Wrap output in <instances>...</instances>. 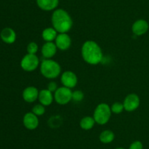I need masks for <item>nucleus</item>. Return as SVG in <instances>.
<instances>
[{
	"label": "nucleus",
	"mask_w": 149,
	"mask_h": 149,
	"mask_svg": "<svg viewBox=\"0 0 149 149\" xmlns=\"http://www.w3.org/2000/svg\"><path fill=\"white\" fill-rule=\"evenodd\" d=\"M39 91L37 88L34 86H29L23 91V98L26 102L32 103L35 102L39 97Z\"/></svg>",
	"instance_id": "obj_12"
},
{
	"label": "nucleus",
	"mask_w": 149,
	"mask_h": 149,
	"mask_svg": "<svg viewBox=\"0 0 149 149\" xmlns=\"http://www.w3.org/2000/svg\"><path fill=\"white\" fill-rule=\"evenodd\" d=\"M111 112H113V113L119 114L123 112V110H125V108H124L123 103L116 102L113 103V105L111 107Z\"/></svg>",
	"instance_id": "obj_20"
},
{
	"label": "nucleus",
	"mask_w": 149,
	"mask_h": 149,
	"mask_svg": "<svg viewBox=\"0 0 149 149\" xmlns=\"http://www.w3.org/2000/svg\"><path fill=\"white\" fill-rule=\"evenodd\" d=\"M23 123L26 129L29 130H33L37 128L39 121L37 115L32 112H30L25 114L23 118Z\"/></svg>",
	"instance_id": "obj_10"
},
{
	"label": "nucleus",
	"mask_w": 149,
	"mask_h": 149,
	"mask_svg": "<svg viewBox=\"0 0 149 149\" xmlns=\"http://www.w3.org/2000/svg\"><path fill=\"white\" fill-rule=\"evenodd\" d=\"M52 27L58 33H67L73 26V20L66 10L56 9L52 13L51 18Z\"/></svg>",
	"instance_id": "obj_2"
},
{
	"label": "nucleus",
	"mask_w": 149,
	"mask_h": 149,
	"mask_svg": "<svg viewBox=\"0 0 149 149\" xmlns=\"http://www.w3.org/2000/svg\"><path fill=\"white\" fill-rule=\"evenodd\" d=\"M115 138V134L111 130H104L102 131L99 136V140L102 143L109 144L112 143Z\"/></svg>",
	"instance_id": "obj_18"
},
{
	"label": "nucleus",
	"mask_w": 149,
	"mask_h": 149,
	"mask_svg": "<svg viewBox=\"0 0 149 149\" xmlns=\"http://www.w3.org/2000/svg\"><path fill=\"white\" fill-rule=\"evenodd\" d=\"M57 48L56 45L53 42H46L42 47V54L44 58H51L56 54Z\"/></svg>",
	"instance_id": "obj_13"
},
{
	"label": "nucleus",
	"mask_w": 149,
	"mask_h": 149,
	"mask_svg": "<svg viewBox=\"0 0 149 149\" xmlns=\"http://www.w3.org/2000/svg\"><path fill=\"white\" fill-rule=\"evenodd\" d=\"M149 24L148 22L143 19L137 20L132 26V31L136 36H142L148 32Z\"/></svg>",
	"instance_id": "obj_11"
},
{
	"label": "nucleus",
	"mask_w": 149,
	"mask_h": 149,
	"mask_svg": "<svg viewBox=\"0 0 149 149\" xmlns=\"http://www.w3.org/2000/svg\"><path fill=\"white\" fill-rule=\"evenodd\" d=\"M61 80L63 86L71 89L77 86L78 78H77V74L74 72L65 71L61 74Z\"/></svg>",
	"instance_id": "obj_8"
},
{
	"label": "nucleus",
	"mask_w": 149,
	"mask_h": 149,
	"mask_svg": "<svg viewBox=\"0 0 149 149\" xmlns=\"http://www.w3.org/2000/svg\"><path fill=\"white\" fill-rule=\"evenodd\" d=\"M95 121L94 118L91 116H85L80 121V127L84 130H90L93 128Z\"/></svg>",
	"instance_id": "obj_19"
},
{
	"label": "nucleus",
	"mask_w": 149,
	"mask_h": 149,
	"mask_svg": "<svg viewBox=\"0 0 149 149\" xmlns=\"http://www.w3.org/2000/svg\"><path fill=\"white\" fill-rule=\"evenodd\" d=\"M33 113L37 116H41V115H44L45 112V106H44L42 104H37V105H34L32 108V111Z\"/></svg>",
	"instance_id": "obj_21"
},
{
	"label": "nucleus",
	"mask_w": 149,
	"mask_h": 149,
	"mask_svg": "<svg viewBox=\"0 0 149 149\" xmlns=\"http://www.w3.org/2000/svg\"><path fill=\"white\" fill-rule=\"evenodd\" d=\"M1 38L4 42L12 44L15 41L16 34L11 28H4L1 32Z\"/></svg>",
	"instance_id": "obj_16"
},
{
	"label": "nucleus",
	"mask_w": 149,
	"mask_h": 149,
	"mask_svg": "<svg viewBox=\"0 0 149 149\" xmlns=\"http://www.w3.org/2000/svg\"><path fill=\"white\" fill-rule=\"evenodd\" d=\"M39 50V46L34 42H31L27 45V52L30 54H36Z\"/></svg>",
	"instance_id": "obj_23"
},
{
	"label": "nucleus",
	"mask_w": 149,
	"mask_h": 149,
	"mask_svg": "<svg viewBox=\"0 0 149 149\" xmlns=\"http://www.w3.org/2000/svg\"><path fill=\"white\" fill-rule=\"evenodd\" d=\"M111 107L106 103H100L95 108L93 113L95 123L100 125H104L107 124L111 116Z\"/></svg>",
	"instance_id": "obj_4"
},
{
	"label": "nucleus",
	"mask_w": 149,
	"mask_h": 149,
	"mask_svg": "<svg viewBox=\"0 0 149 149\" xmlns=\"http://www.w3.org/2000/svg\"><path fill=\"white\" fill-rule=\"evenodd\" d=\"M81 53L84 61L90 65H97L103 60V54L101 48L95 41L84 42L81 46Z\"/></svg>",
	"instance_id": "obj_1"
},
{
	"label": "nucleus",
	"mask_w": 149,
	"mask_h": 149,
	"mask_svg": "<svg viewBox=\"0 0 149 149\" xmlns=\"http://www.w3.org/2000/svg\"><path fill=\"white\" fill-rule=\"evenodd\" d=\"M129 149H143V145L142 142L136 140L131 143Z\"/></svg>",
	"instance_id": "obj_24"
},
{
	"label": "nucleus",
	"mask_w": 149,
	"mask_h": 149,
	"mask_svg": "<svg viewBox=\"0 0 149 149\" xmlns=\"http://www.w3.org/2000/svg\"><path fill=\"white\" fill-rule=\"evenodd\" d=\"M38 7L45 11L56 10L59 4V0H36Z\"/></svg>",
	"instance_id": "obj_15"
},
{
	"label": "nucleus",
	"mask_w": 149,
	"mask_h": 149,
	"mask_svg": "<svg viewBox=\"0 0 149 149\" xmlns=\"http://www.w3.org/2000/svg\"><path fill=\"white\" fill-rule=\"evenodd\" d=\"M47 89L49 91H50L51 92H54L55 93V91L58 89V85L55 83V81H51L48 83L47 86Z\"/></svg>",
	"instance_id": "obj_25"
},
{
	"label": "nucleus",
	"mask_w": 149,
	"mask_h": 149,
	"mask_svg": "<svg viewBox=\"0 0 149 149\" xmlns=\"http://www.w3.org/2000/svg\"><path fill=\"white\" fill-rule=\"evenodd\" d=\"M40 71L46 78L55 79L61 74V67L57 61L51 58H46L41 63Z\"/></svg>",
	"instance_id": "obj_3"
},
{
	"label": "nucleus",
	"mask_w": 149,
	"mask_h": 149,
	"mask_svg": "<svg viewBox=\"0 0 149 149\" xmlns=\"http://www.w3.org/2000/svg\"><path fill=\"white\" fill-rule=\"evenodd\" d=\"M39 65V58L36 54L27 53L20 61V66L26 72L34 71Z\"/></svg>",
	"instance_id": "obj_6"
},
{
	"label": "nucleus",
	"mask_w": 149,
	"mask_h": 149,
	"mask_svg": "<svg viewBox=\"0 0 149 149\" xmlns=\"http://www.w3.org/2000/svg\"><path fill=\"white\" fill-rule=\"evenodd\" d=\"M58 32L53 27L46 28L42 33V37L45 42H53L55 40Z\"/></svg>",
	"instance_id": "obj_17"
},
{
	"label": "nucleus",
	"mask_w": 149,
	"mask_h": 149,
	"mask_svg": "<svg viewBox=\"0 0 149 149\" xmlns=\"http://www.w3.org/2000/svg\"><path fill=\"white\" fill-rule=\"evenodd\" d=\"M115 149H125V148H122V147H119V148H116Z\"/></svg>",
	"instance_id": "obj_26"
},
{
	"label": "nucleus",
	"mask_w": 149,
	"mask_h": 149,
	"mask_svg": "<svg viewBox=\"0 0 149 149\" xmlns=\"http://www.w3.org/2000/svg\"><path fill=\"white\" fill-rule=\"evenodd\" d=\"M84 97V93L80 90H77L75 91H73L72 93V100L75 102H81L83 100Z\"/></svg>",
	"instance_id": "obj_22"
},
{
	"label": "nucleus",
	"mask_w": 149,
	"mask_h": 149,
	"mask_svg": "<svg viewBox=\"0 0 149 149\" xmlns=\"http://www.w3.org/2000/svg\"><path fill=\"white\" fill-rule=\"evenodd\" d=\"M58 49L61 51H66L71 47V39L67 33H60L55 40Z\"/></svg>",
	"instance_id": "obj_9"
},
{
	"label": "nucleus",
	"mask_w": 149,
	"mask_h": 149,
	"mask_svg": "<svg viewBox=\"0 0 149 149\" xmlns=\"http://www.w3.org/2000/svg\"><path fill=\"white\" fill-rule=\"evenodd\" d=\"M40 104L44 106H49L52 103L54 99V96L52 92L47 89H42L39 91V97H38Z\"/></svg>",
	"instance_id": "obj_14"
},
{
	"label": "nucleus",
	"mask_w": 149,
	"mask_h": 149,
	"mask_svg": "<svg viewBox=\"0 0 149 149\" xmlns=\"http://www.w3.org/2000/svg\"><path fill=\"white\" fill-rule=\"evenodd\" d=\"M141 103L140 97L136 93H130L125 97L123 102L125 110L127 112H132L138 108Z\"/></svg>",
	"instance_id": "obj_7"
},
{
	"label": "nucleus",
	"mask_w": 149,
	"mask_h": 149,
	"mask_svg": "<svg viewBox=\"0 0 149 149\" xmlns=\"http://www.w3.org/2000/svg\"><path fill=\"white\" fill-rule=\"evenodd\" d=\"M73 91L69 88L62 86L58 88L54 93V99L58 104L61 105H67L72 100Z\"/></svg>",
	"instance_id": "obj_5"
}]
</instances>
